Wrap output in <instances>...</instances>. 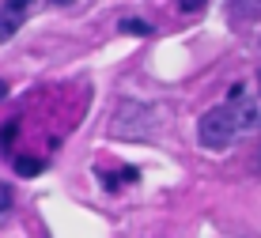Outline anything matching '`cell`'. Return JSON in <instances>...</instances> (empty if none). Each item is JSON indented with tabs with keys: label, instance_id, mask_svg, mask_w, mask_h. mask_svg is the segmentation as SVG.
Returning a JSON list of instances; mask_svg holds the SVG:
<instances>
[{
	"label": "cell",
	"instance_id": "cell-2",
	"mask_svg": "<svg viewBox=\"0 0 261 238\" xmlns=\"http://www.w3.org/2000/svg\"><path fill=\"white\" fill-rule=\"evenodd\" d=\"M151 121H155V114H151L144 102H137V98H125V102L118 106V114H114V133L140 140V136L151 133Z\"/></svg>",
	"mask_w": 261,
	"mask_h": 238
},
{
	"label": "cell",
	"instance_id": "cell-4",
	"mask_svg": "<svg viewBox=\"0 0 261 238\" xmlns=\"http://www.w3.org/2000/svg\"><path fill=\"white\" fill-rule=\"evenodd\" d=\"M31 4H34V0H4V4H0V42H8L23 27Z\"/></svg>",
	"mask_w": 261,
	"mask_h": 238
},
{
	"label": "cell",
	"instance_id": "cell-14",
	"mask_svg": "<svg viewBox=\"0 0 261 238\" xmlns=\"http://www.w3.org/2000/svg\"><path fill=\"white\" fill-rule=\"evenodd\" d=\"M257 76H261V72H257Z\"/></svg>",
	"mask_w": 261,
	"mask_h": 238
},
{
	"label": "cell",
	"instance_id": "cell-8",
	"mask_svg": "<svg viewBox=\"0 0 261 238\" xmlns=\"http://www.w3.org/2000/svg\"><path fill=\"white\" fill-rule=\"evenodd\" d=\"M15 129H19L15 121H8V125H4V133H0V151H8V148H12V140H15Z\"/></svg>",
	"mask_w": 261,
	"mask_h": 238
},
{
	"label": "cell",
	"instance_id": "cell-5",
	"mask_svg": "<svg viewBox=\"0 0 261 238\" xmlns=\"http://www.w3.org/2000/svg\"><path fill=\"white\" fill-rule=\"evenodd\" d=\"M102 181H106V189H110V193H118V189H121V181H137V170H121V174H102Z\"/></svg>",
	"mask_w": 261,
	"mask_h": 238
},
{
	"label": "cell",
	"instance_id": "cell-10",
	"mask_svg": "<svg viewBox=\"0 0 261 238\" xmlns=\"http://www.w3.org/2000/svg\"><path fill=\"white\" fill-rule=\"evenodd\" d=\"M178 8H182V12H201L204 4H208V0H174Z\"/></svg>",
	"mask_w": 261,
	"mask_h": 238
},
{
	"label": "cell",
	"instance_id": "cell-9",
	"mask_svg": "<svg viewBox=\"0 0 261 238\" xmlns=\"http://www.w3.org/2000/svg\"><path fill=\"white\" fill-rule=\"evenodd\" d=\"M8 208H12V189H8L4 181H0V216H4Z\"/></svg>",
	"mask_w": 261,
	"mask_h": 238
},
{
	"label": "cell",
	"instance_id": "cell-13",
	"mask_svg": "<svg viewBox=\"0 0 261 238\" xmlns=\"http://www.w3.org/2000/svg\"><path fill=\"white\" fill-rule=\"evenodd\" d=\"M257 170H261V148H257Z\"/></svg>",
	"mask_w": 261,
	"mask_h": 238
},
{
	"label": "cell",
	"instance_id": "cell-6",
	"mask_svg": "<svg viewBox=\"0 0 261 238\" xmlns=\"http://www.w3.org/2000/svg\"><path fill=\"white\" fill-rule=\"evenodd\" d=\"M118 27L125 34H140V38H148V34H151V23H144V19H121Z\"/></svg>",
	"mask_w": 261,
	"mask_h": 238
},
{
	"label": "cell",
	"instance_id": "cell-12",
	"mask_svg": "<svg viewBox=\"0 0 261 238\" xmlns=\"http://www.w3.org/2000/svg\"><path fill=\"white\" fill-rule=\"evenodd\" d=\"M49 4H57V8H61V4H72V0H49Z\"/></svg>",
	"mask_w": 261,
	"mask_h": 238
},
{
	"label": "cell",
	"instance_id": "cell-3",
	"mask_svg": "<svg viewBox=\"0 0 261 238\" xmlns=\"http://www.w3.org/2000/svg\"><path fill=\"white\" fill-rule=\"evenodd\" d=\"M231 110H235V121H239V133H254L261 129V95H246V87L235 84L227 95Z\"/></svg>",
	"mask_w": 261,
	"mask_h": 238
},
{
	"label": "cell",
	"instance_id": "cell-7",
	"mask_svg": "<svg viewBox=\"0 0 261 238\" xmlns=\"http://www.w3.org/2000/svg\"><path fill=\"white\" fill-rule=\"evenodd\" d=\"M15 170H19L23 178H31V174L42 170V163H38V159H19V163H15Z\"/></svg>",
	"mask_w": 261,
	"mask_h": 238
},
{
	"label": "cell",
	"instance_id": "cell-11",
	"mask_svg": "<svg viewBox=\"0 0 261 238\" xmlns=\"http://www.w3.org/2000/svg\"><path fill=\"white\" fill-rule=\"evenodd\" d=\"M8 95V84H4V80H0V98H4Z\"/></svg>",
	"mask_w": 261,
	"mask_h": 238
},
{
	"label": "cell",
	"instance_id": "cell-1",
	"mask_svg": "<svg viewBox=\"0 0 261 238\" xmlns=\"http://www.w3.org/2000/svg\"><path fill=\"white\" fill-rule=\"evenodd\" d=\"M235 136H239V121H235L231 102L208 110V114L197 121V140H201V148H208V151L231 148V144H235Z\"/></svg>",
	"mask_w": 261,
	"mask_h": 238
}]
</instances>
